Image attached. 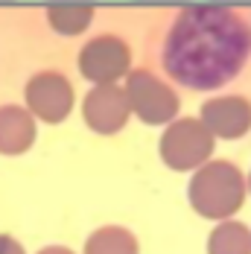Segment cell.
Segmentation results:
<instances>
[{"instance_id":"6da1fadb","label":"cell","mask_w":251,"mask_h":254,"mask_svg":"<svg viewBox=\"0 0 251 254\" xmlns=\"http://www.w3.org/2000/svg\"><path fill=\"white\" fill-rule=\"evenodd\" d=\"M251 56V26L228 6H187L164 41V70L190 91H216Z\"/></svg>"},{"instance_id":"7a4b0ae2","label":"cell","mask_w":251,"mask_h":254,"mask_svg":"<svg viewBox=\"0 0 251 254\" xmlns=\"http://www.w3.org/2000/svg\"><path fill=\"white\" fill-rule=\"evenodd\" d=\"M249 181L231 161H207L187 187L193 210L204 219H228L246 202Z\"/></svg>"},{"instance_id":"3957f363","label":"cell","mask_w":251,"mask_h":254,"mask_svg":"<svg viewBox=\"0 0 251 254\" xmlns=\"http://www.w3.org/2000/svg\"><path fill=\"white\" fill-rule=\"evenodd\" d=\"M210 155H213V134L204 128L201 120H193V117L173 120L161 134V158L170 170L187 173V170L204 167Z\"/></svg>"},{"instance_id":"277c9868","label":"cell","mask_w":251,"mask_h":254,"mask_svg":"<svg viewBox=\"0 0 251 254\" xmlns=\"http://www.w3.org/2000/svg\"><path fill=\"white\" fill-rule=\"evenodd\" d=\"M126 97L131 111L146 126H164L173 123L178 114V94L149 70H131L126 82Z\"/></svg>"},{"instance_id":"5b68a950","label":"cell","mask_w":251,"mask_h":254,"mask_svg":"<svg viewBox=\"0 0 251 254\" xmlns=\"http://www.w3.org/2000/svg\"><path fill=\"white\" fill-rule=\"evenodd\" d=\"M131 67V50L117 35H97L79 53V70L94 85H114Z\"/></svg>"},{"instance_id":"8992f818","label":"cell","mask_w":251,"mask_h":254,"mask_svg":"<svg viewBox=\"0 0 251 254\" xmlns=\"http://www.w3.org/2000/svg\"><path fill=\"white\" fill-rule=\"evenodd\" d=\"M26 105H29V114L44 120V123H62L70 111H73V88L70 82L56 73H38L26 82Z\"/></svg>"},{"instance_id":"52a82bcc","label":"cell","mask_w":251,"mask_h":254,"mask_svg":"<svg viewBox=\"0 0 251 254\" xmlns=\"http://www.w3.org/2000/svg\"><path fill=\"white\" fill-rule=\"evenodd\" d=\"M82 114H85V123L97 134H117L128 123V114H131L126 88L97 85L82 102Z\"/></svg>"},{"instance_id":"ba28073f","label":"cell","mask_w":251,"mask_h":254,"mask_svg":"<svg viewBox=\"0 0 251 254\" xmlns=\"http://www.w3.org/2000/svg\"><path fill=\"white\" fill-rule=\"evenodd\" d=\"M201 123L213 137L237 140L251 128V102L246 97H216L201 105Z\"/></svg>"},{"instance_id":"9c48e42d","label":"cell","mask_w":251,"mask_h":254,"mask_svg":"<svg viewBox=\"0 0 251 254\" xmlns=\"http://www.w3.org/2000/svg\"><path fill=\"white\" fill-rule=\"evenodd\" d=\"M35 143V117L21 105H0V152L21 155Z\"/></svg>"},{"instance_id":"30bf717a","label":"cell","mask_w":251,"mask_h":254,"mask_svg":"<svg viewBox=\"0 0 251 254\" xmlns=\"http://www.w3.org/2000/svg\"><path fill=\"white\" fill-rule=\"evenodd\" d=\"M85 254H137V240L126 228L108 225V228H100L88 237Z\"/></svg>"},{"instance_id":"8fae6325","label":"cell","mask_w":251,"mask_h":254,"mask_svg":"<svg viewBox=\"0 0 251 254\" xmlns=\"http://www.w3.org/2000/svg\"><path fill=\"white\" fill-rule=\"evenodd\" d=\"M207 254H251V231L243 222H222L207 240Z\"/></svg>"},{"instance_id":"7c38bea8","label":"cell","mask_w":251,"mask_h":254,"mask_svg":"<svg viewBox=\"0 0 251 254\" xmlns=\"http://www.w3.org/2000/svg\"><path fill=\"white\" fill-rule=\"evenodd\" d=\"M47 21L62 35H79L91 26L94 9L91 6H53V9H47Z\"/></svg>"},{"instance_id":"4fadbf2b","label":"cell","mask_w":251,"mask_h":254,"mask_svg":"<svg viewBox=\"0 0 251 254\" xmlns=\"http://www.w3.org/2000/svg\"><path fill=\"white\" fill-rule=\"evenodd\" d=\"M0 254H24V249H21V243H18V240H12V237L0 234Z\"/></svg>"},{"instance_id":"5bb4252c","label":"cell","mask_w":251,"mask_h":254,"mask_svg":"<svg viewBox=\"0 0 251 254\" xmlns=\"http://www.w3.org/2000/svg\"><path fill=\"white\" fill-rule=\"evenodd\" d=\"M38 254H73V252L64 249V246H47V249H41Z\"/></svg>"},{"instance_id":"9a60e30c","label":"cell","mask_w":251,"mask_h":254,"mask_svg":"<svg viewBox=\"0 0 251 254\" xmlns=\"http://www.w3.org/2000/svg\"><path fill=\"white\" fill-rule=\"evenodd\" d=\"M249 187H251V176H249Z\"/></svg>"}]
</instances>
